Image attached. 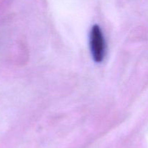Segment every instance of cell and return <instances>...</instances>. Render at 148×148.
I'll list each match as a JSON object with an SVG mask.
<instances>
[{"mask_svg": "<svg viewBox=\"0 0 148 148\" xmlns=\"http://www.w3.org/2000/svg\"><path fill=\"white\" fill-rule=\"evenodd\" d=\"M91 55L96 62H101L106 55V41L103 32L98 25H94L90 33Z\"/></svg>", "mask_w": 148, "mask_h": 148, "instance_id": "cell-1", "label": "cell"}]
</instances>
